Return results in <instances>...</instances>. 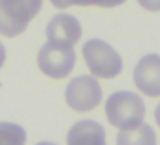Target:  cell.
<instances>
[{"instance_id":"6da1fadb","label":"cell","mask_w":160,"mask_h":145,"mask_svg":"<svg viewBox=\"0 0 160 145\" xmlns=\"http://www.w3.org/2000/svg\"><path fill=\"white\" fill-rule=\"evenodd\" d=\"M108 121L118 130H129L143 123L145 102L136 92L118 91L106 101Z\"/></svg>"},{"instance_id":"7a4b0ae2","label":"cell","mask_w":160,"mask_h":145,"mask_svg":"<svg viewBox=\"0 0 160 145\" xmlns=\"http://www.w3.org/2000/svg\"><path fill=\"white\" fill-rule=\"evenodd\" d=\"M43 0H0V36L16 38L39 14Z\"/></svg>"},{"instance_id":"3957f363","label":"cell","mask_w":160,"mask_h":145,"mask_svg":"<svg viewBox=\"0 0 160 145\" xmlns=\"http://www.w3.org/2000/svg\"><path fill=\"white\" fill-rule=\"evenodd\" d=\"M82 55L90 74L97 79H114L123 70L121 55L109 43L97 38L85 41Z\"/></svg>"},{"instance_id":"277c9868","label":"cell","mask_w":160,"mask_h":145,"mask_svg":"<svg viewBox=\"0 0 160 145\" xmlns=\"http://www.w3.org/2000/svg\"><path fill=\"white\" fill-rule=\"evenodd\" d=\"M38 67L46 77L51 79H67L72 74L77 62L75 49L70 46H62L48 41L43 44L41 49L38 51Z\"/></svg>"},{"instance_id":"5b68a950","label":"cell","mask_w":160,"mask_h":145,"mask_svg":"<svg viewBox=\"0 0 160 145\" xmlns=\"http://www.w3.org/2000/svg\"><path fill=\"white\" fill-rule=\"evenodd\" d=\"M65 101L73 111L89 113L102 101V87L94 75H78L68 82L65 89Z\"/></svg>"},{"instance_id":"8992f818","label":"cell","mask_w":160,"mask_h":145,"mask_svg":"<svg viewBox=\"0 0 160 145\" xmlns=\"http://www.w3.org/2000/svg\"><path fill=\"white\" fill-rule=\"evenodd\" d=\"M136 89L148 97H160V55H145L133 70Z\"/></svg>"},{"instance_id":"52a82bcc","label":"cell","mask_w":160,"mask_h":145,"mask_svg":"<svg viewBox=\"0 0 160 145\" xmlns=\"http://www.w3.org/2000/svg\"><path fill=\"white\" fill-rule=\"evenodd\" d=\"M48 41L73 48L82 38V24L70 14H56L46 26Z\"/></svg>"},{"instance_id":"ba28073f","label":"cell","mask_w":160,"mask_h":145,"mask_svg":"<svg viewBox=\"0 0 160 145\" xmlns=\"http://www.w3.org/2000/svg\"><path fill=\"white\" fill-rule=\"evenodd\" d=\"M68 143H106V132L102 125L92 120H82L70 128L67 135Z\"/></svg>"},{"instance_id":"9c48e42d","label":"cell","mask_w":160,"mask_h":145,"mask_svg":"<svg viewBox=\"0 0 160 145\" xmlns=\"http://www.w3.org/2000/svg\"><path fill=\"white\" fill-rule=\"evenodd\" d=\"M157 142L155 132L150 125H138L129 130H119L118 133V143L119 145H153Z\"/></svg>"},{"instance_id":"30bf717a","label":"cell","mask_w":160,"mask_h":145,"mask_svg":"<svg viewBox=\"0 0 160 145\" xmlns=\"http://www.w3.org/2000/svg\"><path fill=\"white\" fill-rule=\"evenodd\" d=\"M28 138L26 130L16 123H0V143L22 145Z\"/></svg>"},{"instance_id":"8fae6325","label":"cell","mask_w":160,"mask_h":145,"mask_svg":"<svg viewBox=\"0 0 160 145\" xmlns=\"http://www.w3.org/2000/svg\"><path fill=\"white\" fill-rule=\"evenodd\" d=\"M56 9H68L72 5H97V7H106V9H112L121 3H124L126 0H49Z\"/></svg>"},{"instance_id":"7c38bea8","label":"cell","mask_w":160,"mask_h":145,"mask_svg":"<svg viewBox=\"0 0 160 145\" xmlns=\"http://www.w3.org/2000/svg\"><path fill=\"white\" fill-rule=\"evenodd\" d=\"M138 3L148 12H160V0H138Z\"/></svg>"},{"instance_id":"4fadbf2b","label":"cell","mask_w":160,"mask_h":145,"mask_svg":"<svg viewBox=\"0 0 160 145\" xmlns=\"http://www.w3.org/2000/svg\"><path fill=\"white\" fill-rule=\"evenodd\" d=\"M5 58H7V53H5V46H3L2 43H0V68L3 67V63H5Z\"/></svg>"},{"instance_id":"5bb4252c","label":"cell","mask_w":160,"mask_h":145,"mask_svg":"<svg viewBox=\"0 0 160 145\" xmlns=\"http://www.w3.org/2000/svg\"><path fill=\"white\" fill-rule=\"evenodd\" d=\"M155 121H157V125L160 127V102L157 104V108H155Z\"/></svg>"}]
</instances>
